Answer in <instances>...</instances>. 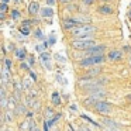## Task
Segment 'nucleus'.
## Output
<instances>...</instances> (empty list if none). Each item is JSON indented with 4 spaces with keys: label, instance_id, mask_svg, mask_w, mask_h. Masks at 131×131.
<instances>
[{
    "label": "nucleus",
    "instance_id": "nucleus-40",
    "mask_svg": "<svg viewBox=\"0 0 131 131\" xmlns=\"http://www.w3.org/2000/svg\"><path fill=\"white\" fill-rule=\"evenodd\" d=\"M82 131H92V130H90L89 127H86V125H83V127H82Z\"/></svg>",
    "mask_w": 131,
    "mask_h": 131
},
{
    "label": "nucleus",
    "instance_id": "nucleus-27",
    "mask_svg": "<svg viewBox=\"0 0 131 131\" xmlns=\"http://www.w3.org/2000/svg\"><path fill=\"white\" fill-rule=\"evenodd\" d=\"M6 12H7V3H2L0 4V13L6 14Z\"/></svg>",
    "mask_w": 131,
    "mask_h": 131
},
{
    "label": "nucleus",
    "instance_id": "nucleus-10",
    "mask_svg": "<svg viewBox=\"0 0 131 131\" xmlns=\"http://www.w3.org/2000/svg\"><path fill=\"white\" fill-rule=\"evenodd\" d=\"M9 82H12V72H10V68L4 66L3 71H2V86L6 88Z\"/></svg>",
    "mask_w": 131,
    "mask_h": 131
},
{
    "label": "nucleus",
    "instance_id": "nucleus-9",
    "mask_svg": "<svg viewBox=\"0 0 131 131\" xmlns=\"http://www.w3.org/2000/svg\"><path fill=\"white\" fill-rule=\"evenodd\" d=\"M78 26H79V24L75 21L73 17H68V18H65V20L62 21V28L65 30V31H68V32H71L72 30L76 28Z\"/></svg>",
    "mask_w": 131,
    "mask_h": 131
},
{
    "label": "nucleus",
    "instance_id": "nucleus-4",
    "mask_svg": "<svg viewBox=\"0 0 131 131\" xmlns=\"http://www.w3.org/2000/svg\"><path fill=\"white\" fill-rule=\"evenodd\" d=\"M94 32H97V27L93 24H80L76 28H73L71 31V35L73 38H83V37H90Z\"/></svg>",
    "mask_w": 131,
    "mask_h": 131
},
{
    "label": "nucleus",
    "instance_id": "nucleus-15",
    "mask_svg": "<svg viewBox=\"0 0 131 131\" xmlns=\"http://www.w3.org/2000/svg\"><path fill=\"white\" fill-rule=\"evenodd\" d=\"M72 17L75 18V21H76L78 24H88V23H90V18L89 17H86V16H83L82 13H79V14H76V16H72Z\"/></svg>",
    "mask_w": 131,
    "mask_h": 131
},
{
    "label": "nucleus",
    "instance_id": "nucleus-29",
    "mask_svg": "<svg viewBox=\"0 0 131 131\" xmlns=\"http://www.w3.org/2000/svg\"><path fill=\"white\" fill-rule=\"evenodd\" d=\"M55 41H57V40H55V35H54V34H51V35H49V38H48V42L51 44V45H54Z\"/></svg>",
    "mask_w": 131,
    "mask_h": 131
},
{
    "label": "nucleus",
    "instance_id": "nucleus-28",
    "mask_svg": "<svg viewBox=\"0 0 131 131\" xmlns=\"http://www.w3.org/2000/svg\"><path fill=\"white\" fill-rule=\"evenodd\" d=\"M94 2H96V0H82V3L85 4V6H92V4H94Z\"/></svg>",
    "mask_w": 131,
    "mask_h": 131
},
{
    "label": "nucleus",
    "instance_id": "nucleus-37",
    "mask_svg": "<svg viewBox=\"0 0 131 131\" xmlns=\"http://www.w3.org/2000/svg\"><path fill=\"white\" fill-rule=\"evenodd\" d=\"M73 0H59V3H62V4H69V3H72Z\"/></svg>",
    "mask_w": 131,
    "mask_h": 131
},
{
    "label": "nucleus",
    "instance_id": "nucleus-13",
    "mask_svg": "<svg viewBox=\"0 0 131 131\" xmlns=\"http://www.w3.org/2000/svg\"><path fill=\"white\" fill-rule=\"evenodd\" d=\"M40 12H41V7H40V3L38 2H31L30 3V6H28V14L30 16H37V14H40Z\"/></svg>",
    "mask_w": 131,
    "mask_h": 131
},
{
    "label": "nucleus",
    "instance_id": "nucleus-7",
    "mask_svg": "<svg viewBox=\"0 0 131 131\" xmlns=\"http://www.w3.org/2000/svg\"><path fill=\"white\" fill-rule=\"evenodd\" d=\"M103 72L102 69V65H97V66H90V68L85 69V73L83 76L86 78H99V75Z\"/></svg>",
    "mask_w": 131,
    "mask_h": 131
},
{
    "label": "nucleus",
    "instance_id": "nucleus-3",
    "mask_svg": "<svg viewBox=\"0 0 131 131\" xmlns=\"http://www.w3.org/2000/svg\"><path fill=\"white\" fill-rule=\"evenodd\" d=\"M106 61H107V55L100 54V55H93V57H86V58H83V59H79L78 65H79V68L88 69V68H90V66L103 65Z\"/></svg>",
    "mask_w": 131,
    "mask_h": 131
},
{
    "label": "nucleus",
    "instance_id": "nucleus-23",
    "mask_svg": "<svg viewBox=\"0 0 131 131\" xmlns=\"http://www.w3.org/2000/svg\"><path fill=\"white\" fill-rule=\"evenodd\" d=\"M20 32L23 35H28L30 32H31V30H30V27H27V26H21L20 27Z\"/></svg>",
    "mask_w": 131,
    "mask_h": 131
},
{
    "label": "nucleus",
    "instance_id": "nucleus-43",
    "mask_svg": "<svg viewBox=\"0 0 131 131\" xmlns=\"http://www.w3.org/2000/svg\"><path fill=\"white\" fill-rule=\"evenodd\" d=\"M100 2H103V3H108V2H111V0H100Z\"/></svg>",
    "mask_w": 131,
    "mask_h": 131
},
{
    "label": "nucleus",
    "instance_id": "nucleus-2",
    "mask_svg": "<svg viewBox=\"0 0 131 131\" xmlns=\"http://www.w3.org/2000/svg\"><path fill=\"white\" fill-rule=\"evenodd\" d=\"M96 38L94 35H90V37H83V38H73L71 41V47L75 49V51H86V49L92 48V47L96 45Z\"/></svg>",
    "mask_w": 131,
    "mask_h": 131
},
{
    "label": "nucleus",
    "instance_id": "nucleus-16",
    "mask_svg": "<svg viewBox=\"0 0 131 131\" xmlns=\"http://www.w3.org/2000/svg\"><path fill=\"white\" fill-rule=\"evenodd\" d=\"M14 57L17 58V59H20L21 62H23L26 58H28V57H27V52H26V49H24V48H17V49H16V51H14Z\"/></svg>",
    "mask_w": 131,
    "mask_h": 131
},
{
    "label": "nucleus",
    "instance_id": "nucleus-42",
    "mask_svg": "<svg viewBox=\"0 0 131 131\" xmlns=\"http://www.w3.org/2000/svg\"><path fill=\"white\" fill-rule=\"evenodd\" d=\"M14 3H23V0H13Z\"/></svg>",
    "mask_w": 131,
    "mask_h": 131
},
{
    "label": "nucleus",
    "instance_id": "nucleus-26",
    "mask_svg": "<svg viewBox=\"0 0 131 131\" xmlns=\"http://www.w3.org/2000/svg\"><path fill=\"white\" fill-rule=\"evenodd\" d=\"M20 130H24V131H30V123L28 121H24L20 124Z\"/></svg>",
    "mask_w": 131,
    "mask_h": 131
},
{
    "label": "nucleus",
    "instance_id": "nucleus-45",
    "mask_svg": "<svg viewBox=\"0 0 131 131\" xmlns=\"http://www.w3.org/2000/svg\"><path fill=\"white\" fill-rule=\"evenodd\" d=\"M34 131H40V130H38V128H35V130H34Z\"/></svg>",
    "mask_w": 131,
    "mask_h": 131
},
{
    "label": "nucleus",
    "instance_id": "nucleus-24",
    "mask_svg": "<svg viewBox=\"0 0 131 131\" xmlns=\"http://www.w3.org/2000/svg\"><path fill=\"white\" fill-rule=\"evenodd\" d=\"M32 82H34V80L24 79V82H23V86H24V89H28V90H31V85H32Z\"/></svg>",
    "mask_w": 131,
    "mask_h": 131
},
{
    "label": "nucleus",
    "instance_id": "nucleus-14",
    "mask_svg": "<svg viewBox=\"0 0 131 131\" xmlns=\"http://www.w3.org/2000/svg\"><path fill=\"white\" fill-rule=\"evenodd\" d=\"M123 58V52L118 51V49H113V51H110L107 54V61H113V62H116V61H120Z\"/></svg>",
    "mask_w": 131,
    "mask_h": 131
},
{
    "label": "nucleus",
    "instance_id": "nucleus-19",
    "mask_svg": "<svg viewBox=\"0 0 131 131\" xmlns=\"http://www.w3.org/2000/svg\"><path fill=\"white\" fill-rule=\"evenodd\" d=\"M51 100H52V104L54 106H61L62 104V100H61V94L58 92H54L51 96Z\"/></svg>",
    "mask_w": 131,
    "mask_h": 131
},
{
    "label": "nucleus",
    "instance_id": "nucleus-21",
    "mask_svg": "<svg viewBox=\"0 0 131 131\" xmlns=\"http://www.w3.org/2000/svg\"><path fill=\"white\" fill-rule=\"evenodd\" d=\"M54 117H55L54 110H52L51 107H47L45 108V120H47V121H49V120H52Z\"/></svg>",
    "mask_w": 131,
    "mask_h": 131
},
{
    "label": "nucleus",
    "instance_id": "nucleus-11",
    "mask_svg": "<svg viewBox=\"0 0 131 131\" xmlns=\"http://www.w3.org/2000/svg\"><path fill=\"white\" fill-rule=\"evenodd\" d=\"M40 61L41 63H42L44 66H45L48 71H51L52 69V63H51V55L48 54V52H41L40 55Z\"/></svg>",
    "mask_w": 131,
    "mask_h": 131
},
{
    "label": "nucleus",
    "instance_id": "nucleus-20",
    "mask_svg": "<svg viewBox=\"0 0 131 131\" xmlns=\"http://www.w3.org/2000/svg\"><path fill=\"white\" fill-rule=\"evenodd\" d=\"M14 116H16V114H14V111H13V110H7L6 113H4V116H3V120L6 123H12L13 120H14Z\"/></svg>",
    "mask_w": 131,
    "mask_h": 131
},
{
    "label": "nucleus",
    "instance_id": "nucleus-6",
    "mask_svg": "<svg viewBox=\"0 0 131 131\" xmlns=\"http://www.w3.org/2000/svg\"><path fill=\"white\" fill-rule=\"evenodd\" d=\"M111 104L106 100H102V102H97L96 104L93 106V110L96 111L99 116H108L111 113Z\"/></svg>",
    "mask_w": 131,
    "mask_h": 131
},
{
    "label": "nucleus",
    "instance_id": "nucleus-41",
    "mask_svg": "<svg viewBox=\"0 0 131 131\" xmlns=\"http://www.w3.org/2000/svg\"><path fill=\"white\" fill-rule=\"evenodd\" d=\"M9 49H10V51H16V49H17V48H14V45H13V44H12V45H9Z\"/></svg>",
    "mask_w": 131,
    "mask_h": 131
},
{
    "label": "nucleus",
    "instance_id": "nucleus-39",
    "mask_svg": "<svg viewBox=\"0 0 131 131\" xmlns=\"http://www.w3.org/2000/svg\"><path fill=\"white\" fill-rule=\"evenodd\" d=\"M104 131H118V128H104Z\"/></svg>",
    "mask_w": 131,
    "mask_h": 131
},
{
    "label": "nucleus",
    "instance_id": "nucleus-25",
    "mask_svg": "<svg viewBox=\"0 0 131 131\" xmlns=\"http://www.w3.org/2000/svg\"><path fill=\"white\" fill-rule=\"evenodd\" d=\"M10 16H12V20H18L20 18V12L18 10H12Z\"/></svg>",
    "mask_w": 131,
    "mask_h": 131
},
{
    "label": "nucleus",
    "instance_id": "nucleus-5",
    "mask_svg": "<svg viewBox=\"0 0 131 131\" xmlns=\"http://www.w3.org/2000/svg\"><path fill=\"white\" fill-rule=\"evenodd\" d=\"M106 49H107V45H106V44H96L94 47L86 49V51H80L79 54L76 55V59H83V58H86V57H93V55L104 54Z\"/></svg>",
    "mask_w": 131,
    "mask_h": 131
},
{
    "label": "nucleus",
    "instance_id": "nucleus-22",
    "mask_svg": "<svg viewBox=\"0 0 131 131\" xmlns=\"http://www.w3.org/2000/svg\"><path fill=\"white\" fill-rule=\"evenodd\" d=\"M34 37L37 38V40H40V41H45V37H44L42 31H41L40 28H37V30L34 31Z\"/></svg>",
    "mask_w": 131,
    "mask_h": 131
},
{
    "label": "nucleus",
    "instance_id": "nucleus-12",
    "mask_svg": "<svg viewBox=\"0 0 131 131\" xmlns=\"http://www.w3.org/2000/svg\"><path fill=\"white\" fill-rule=\"evenodd\" d=\"M97 13L103 16H110V14H113V7L108 6L107 3H103L102 6L97 7Z\"/></svg>",
    "mask_w": 131,
    "mask_h": 131
},
{
    "label": "nucleus",
    "instance_id": "nucleus-31",
    "mask_svg": "<svg viewBox=\"0 0 131 131\" xmlns=\"http://www.w3.org/2000/svg\"><path fill=\"white\" fill-rule=\"evenodd\" d=\"M4 63H6L7 68H12V66H13V62L9 59V58H6V59H4Z\"/></svg>",
    "mask_w": 131,
    "mask_h": 131
},
{
    "label": "nucleus",
    "instance_id": "nucleus-17",
    "mask_svg": "<svg viewBox=\"0 0 131 131\" xmlns=\"http://www.w3.org/2000/svg\"><path fill=\"white\" fill-rule=\"evenodd\" d=\"M40 14L44 18H51V17H54V10H52L51 7H44V9H41Z\"/></svg>",
    "mask_w": 131,
    "mask_h": 131
},
{
    "label": "nucleus",
    "instance_id": "nucleus-36",
    "mask_svg": "<svg viewBox=\"0 0 131 131\" xmlns=\"http://www.w3.org/2000/svg\"><path fill=\"white\" fill-rule=\"evenodd\" d=\"M45 2H47V4H48L49 7H51V6H54V4L57 3V2H55V0H45Z\"/></svg>",
    "mask_w": 131,
    "mask_h": 131
},
{
    "label": "nucleus",
    "instance_id": "nucleus-30",
    "mask_svg": "<svg viewBox=\"0 0 131 131\" xmlns=\"http://www.w3.org/2000/svg\"><path fill=\"white\" fill-rule=\"evenodd\" d=\"M57 78L59 79V83H62V85H66V80H65V78H63L62 75H57Z\"/></svg>",
    "mask_w": 131,
    "mask_h": 131
},
{
    "label": "nucleus",
    "instance_id": "nucleus-34",
    "mask_svg": "<svg viewBox=\"0 0 131 131\" xmlns=\"http://www.w3.org/2000/svg\"><path fill=\"white\" fill-rule=\"evenodd\" d=\"M30 76H31V79L34 80V82H37V75H35L34 72H31V71H30Z\"/></svg>",
    "mask_w": 131,
    "mask_h": 131
},
{
    "label": "nucleus",
    "instance_id": "nucleus-32",
    "mask_svg": "<svg viewBox=\"0 0 131 131\" xmlns=\"http://www.w3.org/2000/svg\"><path fill=\"white\" fill-rule=\"evenodd\" d=\"M55 58H57V61H59L61 63H65V59H63V57H62V55H59V54H58V55H55Z\"/></svg>",
    "mask_w": 131,
    "mask_h": 131
},
{
    "label": "nucleus",
    "instance_id": "nucleus-18",
    "mask_svg": "<svg viewBox=\"0 0 131 131\" xmlns=\"http://www.w3.org/2000/svg\"><path fill=\"white\" fill-rule=\"evenodd\" d=\"M13 111H14V114H16V116H21V114L27 113V104H23V103H18V104H17V107H16Z\"/></svg>",
    "mask_w": 131,
    "mask_h": 131
},
{
    "label": "nucleus",
    "instance_id": "nucleus-1",
    "mask_svg": "<svg viewBox=\"0 0 131 131\" xmlns=\"http://www.w3.org/2000/svg\"><path fill=\"white\" fill-rule=\"evenodd\" d=\"M108 83V78H86L80 76L78 79V86L85 89V92L92 90V89H100L104 88Z\"/></svg>",
    "mask_w": 131,
    "mask_h": 131
},
{
    "label": "nucleus",
    "instance_id": "nucleus-8",
    "mask_svg": "<svg viewBox=\"0 0 131 131\" xmlns=\"http://www.w3.org/2000/svg\"><path fill=\"white\" fill-rule=\"evenodd\" d=\"M99 123L103 125V127H106V128H118L120 127L118 123H117L116 120L108 118L107 116H102V117H100V120H99Z\"/></svg>",
    "mask_w": 131,
    "mask_h": 131
},
{
    "label": "nucleus",
    "instance_id": "nucleus-38",
    "mask_svg": "<svg viewBox=\"0 0 131 131\" xmlns=\"http://www.w3.org/2000/svg\"><path fill=\"white\" fill-rule=\"evenodd\" d=\"M34 113L35 111H27V117H28V118H32V117H34Z\"/></svg>",
    "mask_w": 131,
    "mask_h": 131
},
{
    "label": "nucleus",
    "instance_id": "nucleus-44",
    "mask_svg": "<svg viewBox=\"0 0 131 131\" xmlns=\"http://www.w3.org/2000/svg\"><path fill=\"white\" fill-rule=\"evenodd\" d=\"M10 0H2V3H9Z\"/></svg>",
    "mask_w": 131,
    "mask_h": 131
},
{
    "label": "nucleus",
    "instance_id": "nucleus-33",
    "mask_svg": "<svg viewBox=\"0 0 131 131\" xmlns=\"http://www.w3.org/2000/svg\"><path fill=\"white\" fill-rule=\"evenodd\" d=\"M28 62H30V66H32L35 63V59H34V57H28Z\"/></svg>",
    "mask_w": 131,
    "mask_h": 131
},
{
    "label": "nucleus",
    "instance_id": "nucleus-35",
    "mask_svg": "<svg viewBox=\"0 0 131 131\" xmlns=\"http://www.w3.org/2000/svg\"><path fill=\"white\" fill-rule=\"evenodd\" d=\"M35 49H37L38 52H44V49H45V48H44V45H37V47H35Z\"/></svg>",
    "mask_w": 131,
    "mask_h": 131
}]
</instances>
